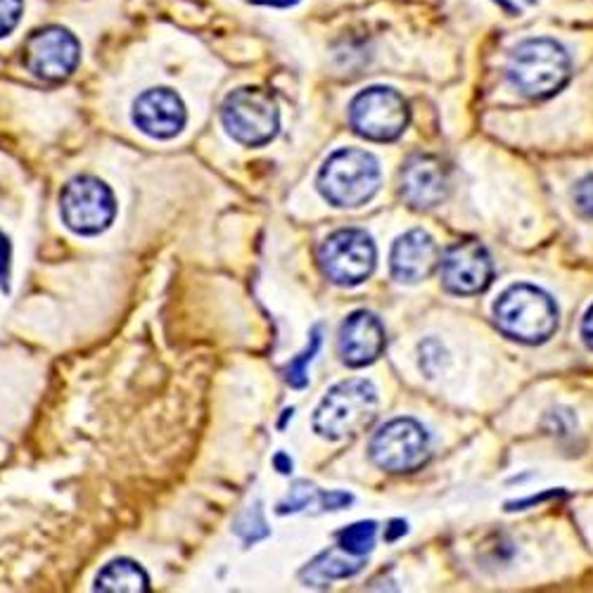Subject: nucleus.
Masks as SVG:
<instances>
[{"label": "nucleus", "instance_id": "obj_20", "mask_svg": "<svg viewBox=\"0 0 593 593\" xmlns=\"http://www.w3.org/2000/svg\"><path fill=\"white\" fill-rule=\"evenodd\" d=\"M321 335H323V328L316 326L311 330V335H309L307 350H304L297 358H293L290 366L285 368V380L290 387L304 389L309 385V364L313 361V356L318 354V350H321Z\"/></svg>", "mask_w": 593, "mask_h": 593}, {"label": "nucleus", "instance_id": "obj_26", "mask_svg": "<svg viewBox=\"0 0 593 593\" xmlns=\"http://www.w3.org/2000/svg\"><path fill=\"white\" fill-rule=\"evenodd\" d=\"M409 527L407 523H403V520H392V523H389V529L385 532V539L387 541H395L397 537H401V534H407Z\"/></svg>", "mask_w": 593, "mask_h": 593}, {"label": "nucleus", "instance_id": "obj_3", "mask_svg": "<svg viewBox=\"0 0 593 593\" xmlns=\"http://www.w3.org/2000/svg\"><path fill=\"white\" fill-rule=\"evenodd\" d=\"M380 187V164L370 152L344 148L332 152L318 171V191L332 207L354 209L366 205Z\"/></svg>", "mask_w": 593, "mask_h": 593}, {"label": "nucleus", "instance_id": "obj_19", "mask_svg": "<svg viewBox=\"0 0 593 593\" xmlns=\"http://www.w3.org/2000/svg\"><path fill=\"white\" fill-rule=\"evenodd\" d=\"M375 537H378V525L373 523V520H366V523H356L352 527H346L338 534L340 548L344 554L356 556V558H366L373 546H375Z\"/></svg>", "mask_w": 593, "mask_h": 593}, {"label": "nucleus", "instance_id": "obj_29", "mask_svg": "<svg viewBox=\"0 0 593 593\" xmlns=\"http://www.w3.org/2000/svg\"><path fill=\"white\" fill-rule=\"evenodd\" d=\"M529 3H532V0H529Z\"/></svg>", "mask_w": 593, "mask_h": 593}, {"label": "nucleus", "instance_id": "obj_25", "mask_svg": "<svg viewBox=\"0 0 593 593\" xmlns=\"http://www.w3.org/2000/svg\"><path fill=\"white\" fill-rule=\"evenodd\" d=\"M582 338H584L589 350H593V307L586 311L584 321H582Z\"/></svg>", "mask_w": 593, "mask_h": 593}, {"label": "nucleus", "instance_id": "obj_4", "mask_svg": "<svg viewBox=\"0 0 593 593\" xmlns=\"http://www.w3.org/2000/svg\"><path fill=\"white\" fill-rule=\"evenodd\" d=\"M494 318L503 335L525 344H541L558 330L556 301L527 283L509 287L497 299Z\"/></svg>", "mask_w": 593, "mask_h": 593}, {"label": "nucleus", "instance_id": "obj_10", "mask_svg": "<svg viewBox=\"0 0 593 593\" xmlns=\"http://www.w3.org/2000/svg\"><path fill=\"white\" fill-rule=\"evenodd\" d=\"M24 67L41 81H65L81 60L77 36L62 26L38 28L26 38L22 48Z\"/></svg>", "mask_w": 593, "mask_h": 593}, {"label": "nucleus", "instance_id": "obj_24", "mask_svg": "<svg viewBox=\"0 0 593 593\" xmlns=\"http://www.w3.org/2000/svg\"><path fill=\"white\" fill-rule=\"evenodd\" d=\"M10 266H12V244L8 236L0 230V290H10Z\"/></svg>", "mask_w": 593, "mask_h": 593}, {"label": "nucleus", "instance_id": "obj_15", "mask_svg": "<svg viewBox=\"0 0 593 593\" xmlns=\"http://www.w3.org/2000/svg\"><path fill=\"white\" fill-rule=\"evenodd\" d=\"M440 259L437 242L425 230H409L395 242L389 264H392V276L399 283H421L435 273Z\"/></svg>", "mask_w": 593, "mask_h": 593}, {"label": "nucleus", "instance_id": "obj_7", "mask_svg": "<svg viewBox=\"0 0 593 593\" xmlns=\"http://www.w3.org/2000/svg\"><path fill=\"white\" fill-rule=\"evenodd\" d=\"M60 214L77 236H98L107 230L117 216V199L105 181L95 176L71 179L60 195Z\"/></svg>", "mask_w": 593, "mask_h": 593}, {"label": "nucleus", "instance_id": "obj_28", "mask_svg": "<svg viewBox=\"0 0 593 593\" xmlns=\"http://www.w3.org/2000/svg\"><path fill=\"white\" fill-rule=\"evenodd\" d=\"M276 468H278L283 475H290V472H293V460L287 458L285 454H278V456H276Z\"/></svg>", "mask_w": 593, "mask_h": 593}, {"label": "nucleus", "instance_id": "obj_23", "mask_svg": "<svg viewBox=\"0 0 593 593\" xmlns=\"http://www.w3.org/2000/svg\"><path fill=\"white\" fill-rule=\"evenodd\" d=\"M574 205L582 216L593 221V176H586L574 187Z\"/></svg>", "mask_w": 593, "mask_h": 593}, {"label": "nucleus", "instance_id": "obj_17", "mask_svg": "<svg viewBox=\"0 0 593 593\" xmlns=\"http://www.w3.org/2000/svg\"><path fill=\"white\" fill-rule=\"evenodd\" d=\"M346 556H340L335 548H330V551H323L321 556H316L309 566L299 572L301 582L307 586H328L330 582L354 577L361 568H364V558H356V556L346 558Z\"/></svg>", "mask_w": 593, "mask_h": 593}, {"label": "nucleus", "instance_id": "obj_6", "mask_svg": "<svg viewBox=\"0 0 593 593\" xmlns=\"http://www.w3.org/2000/svg\"><path fill=\"white\" fill-rule=\"evenodd\" d=\"M378 250L366 230L342 228L328 236L318 248V264L326 273V278L342 287L361 285L375 271Z\"/></svg>", "mask_w": 593, "mask_h": 593}, {"label": "nucleus", "instance_id": "obj_1", "mask_svg": "<svg viewBox=\"0 0 593 593\" xmlns=\"http://www.w3.org/2000/svg\"><path fill=\"white\" fill-rule=\"evenodd\" d=\"M505 75L525 98H551L570 79V55L551 38H529L517 43Z\"/></svg>", "mask_w": 593, "mask_h": 593}, {"label": "nucleus", "instance_id": "obj_27", "mask_svg": "<svg viewBox=\"0 0 593 593\" xmlns=\"http://www.w3.org/2000/svg\"><path fill=\"white\" fill-rule=\"evenodd\" d=\"M254 5H269V8H290L297 5L299 0H250Z\"/></svg>", "mask_w": 593, "mask_h": 593}, {"label": "nucleus", "instance_id": "obj_16", "mask_svg": "<svg viewBox=\"0 0 593 593\" xmlns=\"http://www.w3.org/2000/svg\"><path fill=\"white\" fill-rule=\"evenodd\" d=\"M93 589L103 593H148L150 577L138 562L119 558L107 562V566L100 570Z\"/></svg>", "mask_w": 593, "mask_h": 593}, {"label": "nucleus", "instance_id": "obj_13", "mask_svg": "<svg viewBox=\"0 0 593 593\" xmlns=\"http://www.w3.org/2000/svg\"><path fill=\"white\" fill-rule=\"evenodd\" d=\"M387 346L385 328L370 311H354L340 328L338 350L346 366L364 368L378 361Z\"/></svg>", "mask_w": 593, "mask_h": 593}, {"label": "nucleus", "instance_id": "obj_18", "mask_svg": "<svg viewBox=\"0 0 593 593\" xmlns=\"http://www.w3.org/2000/svg\"><path fill=\"white\" fill-rule=\"evenodd\" d=\"M350 503H352V497L344 494V491H321L309 482H297L290 489L287 499L278 503V513L287 515V513H299V511H307V509L342 511Z\"/></svg>", "mask_w": 593, "mask_h": 593}, {"label": "nucleus", "instance_id": "obj_11", "mask_svg": "<svg viewBox=\"0 0 593 593\" xmlns=\"http://www.w3.org/2000/svg\"><path fill=\"white\" fill-rule=\"evenodd\" d=\"M440 276L448 293L480 295L494 281V264L482 242L460 240L442 254Z\"/></svg>", "mask_w": 593, "mask_h": 593}, {"label": "nucleus", "instance_id": "obj_9", "mask_svg": "<svg viewBox=\"0 0 593 593\" xmlns=\"http://www.w3.org/2000/svg\"><path fill=\"white\" fill-rule=\"evenodd\" d=\"M370 458L387 472H413L430 458V437L425 427L413 418H397L375 432Z\"/></svg>", "mask_w": 593, "mask_h": 593}, {"label": "nucleus", "instance_id": "obj_8", "mask_svg": "<svg viewBox=\"0 0 593 593\" xmlns=\"http://www.w3.org/2000/svg\"><path fill=\"white\" fill-rule=\"evenodd\" d=\"M411 119L409 103L401 93L387 85H373L361 91L350 105L352 128L366 140L389 142L407 132Z\"/></svg>", "mask_w": 593, "mask_h": 593}, {"label": "nucleus", "instance_id": "obj_2", "mask_svg": "<svg viewBox=\"0 0 593 593\" xmlns=\"http://www.w3.org/2000/svg\"><path fill=\"white\" fill-rule=\"evenodd\" d=\"M378 415V392L368 380L338 383L318 403L313 430L326 440H352L368 430Z\"/></svg>", "mask_w": 593, "mask_h": 593}, {"label": "nucleus", "instance_id": "obj_22", "mask_svg": "<svg viewBox=\"0 0 593 593\" xmlns=\"http://www.w3.org/2000/svg\"><path fill=\"white\" fill-rule=\"evenodd\" d=\"M24 12V0H0V38L10 36L18 28Z\"/></svg>", "mask_w": 593, "mask_h": 593}, {"label": "nucleus", "instance_id": "obj_5", "mask_svg": "<svg viewBox=\"0 0 593 593\" xmlns=\"http://www.w3.org/2000/svg\"><path fill=\"white\" fill-rule=\"evenodd\" d=\"M221 122L228 136L242 146L259 148L278 136V103L264 89H238L228 93L221 107Z\"/></svg>", "mask_w": 593, "mask_h": 593}, {"label": "nucleus", "instance_id": "obj_14", "mask_svg": "<svg viewBox=\"0 0 593 593\" xmlns=\"http://www.w3.org/2000/svg\"><path fill=\"white\" fill-rule=\"evenodd\" d=\"M185 122L183 100L169 89H150L134 103V124L150 138H173L183 132Z\"/></svg>", "mask_w": 593, "mask_h": 593}, {"label": "nucleus", "instance_id": "obj_12", "mask_svg": "<svg viewBox=\"0 0 593 593\" xmlns=\"http://www.w3.org/2000/svg\"><path fill=\"white\" fill-rule=\"evenodd\" d=\"M448 195L446 167L432 155H415L401 169V197L413 209H435Z\"/></svg>", "mask_w": 593, "mask_h": 593}, {"label": "nucleus", "instance_id": "obj_21", "mask_svg": "<svg viewBox=\"0 0 593 593\" xmlns=\"http://www.w3.org/2000/svg\"><path fill=\"white\" fill-rule=\"evenodd\" d=\"M236 532L240 534L244 544H254L259 539L269 537V527H266V520H264V513H262V503L250 505V509L238 517Z\"/></svg>", "mask_w": 593, "mask_h": 593}]
</instances>
